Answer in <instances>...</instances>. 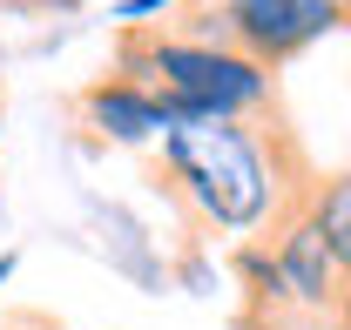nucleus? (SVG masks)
<instances>
[{
    "label": "nucleus",
    "instance_id": "1",
    "mask_svg": "<svg viewBox=\"0 0 351 330\" xmlns=\"http://www.w3.org/2000/svg\"><path fill=\"white\" fill-rule=\"evenodd\" d=\"M156 189L182 209V223L196 236H250L263 223L291 216L311 203L317 175H311L298 135L284 115L263 122H189L162 135L156 155Z\"/></svg>",
    "mask_w": 351,
    "mask_h": 330
},
{
    "label": "nucleus",
    "instance_id": "2",
    "mask_svg": "<svg viewBox=\"0 0 351 330\" xmlns=\"http://www.w3.org/2000/svg\"><path fill=\"white\" fill-rule=\"evenodd\" d=\"M115 75L156 88L169 101L176 128L189 122H263L277 115V75L237 54V47H210L169 34V27H122L115 34Z\"/></svg>",
    "mask_w": 351,
    "mask_h": 330
},
{
    "label": "nucleus",
    "instance_id": "3",
    "mask_svg": "<svg viewBox=\"0 0 351 330\" xmlns=\"http://www.w3.org/2000/svg\"><path fill=\"white\" fill-rule=\"evenodd\" d=\"M338 21H345V0H189L169 34L237 47V54H250L263 68H284L291 54H304Z\"/></svg>",
    "mask_w": 351,
    "mask_h": 330
},
{
    "label": "nucleus",
    "instance_id": "4",
    "mask_svg": "<svg viewBox=\"0 0 351 330\" xmlns=\"http://www.w3.org/2000/svg\"><path fill=\"white\" fill-rule=\"evenodd\" d=\"M311 196H317V189H311ZM263 249L277 256V270H284V283H291V296H298V310H304L311 324H324V330H345L351 324L345 270H338V256H331V243H324L311 203L291 209V216H277L270 236H263Z\"/></svg>",
    "mask_w": 351,
    "mask_h": 330
},
{
    "label": "nucleus",
    "instance_id": "5",
    "mask_svg": "<svg viewBox=\"0 0 351 330\" xmlns=\"http://www.w3.org/2000/svg\"><path fill=\"white\" fill-rule=\"evenodd\" d=\"M75 115H82L101 142H156V135L176 128L169 101H162L156 88L129 81V75H95V81L75 94Z\"/></svg>",
    "mask_w": 351,
    "mask_h": 330
},
{
    "label": "nucleus",
    "instance_id": "6",
    "mask_svg": "<svg viewBox=\"0 0 351 330\" xmlns=\"http://www.w3.org/2000/svg\"><path fill=\"white\" fill-rule=\"evenodd\" d=\"M311 216L324 229V243L345 270V290H351V168L345 175H317V196H311Z\"/></svg>",
    "mask_w": 351,
    "mask_h": 330
},
{
    "label": "nucleus",
    "instance_id": "7",
    "mask_svg": "<svg viewBox=\"0 0 351 330\" xmlns=\"http://www.w3.org/2000/svg\"><path fill=\"white\" fill-rule=\"evenodd\" d=\"M0 330H61V324H47L41 310H14V317H0Z\"/></svg>",
    "mask_w": 351,
    "mask_h": 330
},
{
    "label": "nucleus",
    "instance_id": "8",
    "mask_svg": "<svg viewBox=\"0 0 351 330\" xmlns=\"http://www.w3.org/2000/svg\"><path fill=\"white\" fill-rule=\"evenodd\" d=\"M7 7H27V14H75L88 0H7Z\"/></svg>",
    "mask_w": 351,
    "mask_h": 330
},
{
    "label": "nucleus",
    "instance_id": "9",
    "mask_svg": "<svg viewBox=\"0 0 351 330\" xmlns=\"http://www.w3.org/2000/svg\"><path fill=\"white\" fill-rule=\"evenodd\" d=\"M7 277H14V256H0V283H7Z\"/></svg>",
    "mask_w": 351,
    "mask_h": 330
},
{
    "label": "nucleus",
    "instance_id": "10",
    "mask_svg": "<svg viewBox=\"0 0 351 330\" xmlns=\"http://www.w3.org/2000/svg\"><path fill=\"white\" fill-rule=\"evenodd\" d=\"M345 330H351V324H345Z\"/></svg>",
    "mask_w": 351,
    "mask_h": 330
}]
</instances>
